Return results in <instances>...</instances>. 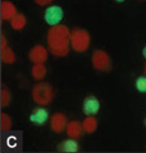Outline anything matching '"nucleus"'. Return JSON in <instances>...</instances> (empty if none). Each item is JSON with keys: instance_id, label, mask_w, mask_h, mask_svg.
<instances>
[{"instance_id": "6", "label": "nucleus", "mask_w": 146, "mask_h": 153, "mask_svg": "<svg viewBox=\"0 0 146 153\" xmlns=\"http://www.w3.org/2000/svg\"><path fill=\"white\" fill-rule=\"evenodd\" d=\"M48 52L49 49H47L46 47L40 45V44H37L29 50L28 58L31 63L34 64H39V63H46L48 59Z\"/></svg>"}, {"instance_id": "8", "label": "nucleus", "mask_w": 146, "mask_h": 153, "mask_svg": "<svg viewBox=\"0 0 146 153\" xmlns=\"http://www.w3.org/2000/svg\"><path fill=\"white\" fill-rule=\"evenodd\" d=\"M82 108H83V113L86 116H94L100 111V100L94 95H88L85 98Z\"/></svg>"}, {"instance_id": "19", "label": "nucleus", "mask_w": 146, "mask_h": 153, "mask_svg": "<svg viewBox=\"0 0 146 153\" xmlns=\"http://www.w3.org/2000/svg\"><path fill=\"white\" fill-rule=\"evenodd\" d=\"M135 85H136V89L140 93H146V75L139 76L135 82Z\"/></svg>"}, {"instance_id": "12", "label": "nucleus", "mask_w": 146, "mask_h": 153, "mask_svg": "<svg viewBox=\"0 0 146 153\" xmlns=\"http://www.w3.org/2000/svg\"><path fill=\"white\" fill-rule=\"evenodd\" d=\"M78 148L79 147H78L77 139H73V138H68L58 144V151L63 153H74L78 151Z\"/></svg>"}, {"instance_id": "17", "label": "nucleus", "mask_w": 146, "mask_h": 153, "mask_svg": "<svg viewBox=\"0 0 146 153\" xmlns=\"http://www.w3.org/2000/svg\"><path fill=\"white\" fill-rule=\"evenodd\" d=\"M11 102V94L9 92V89L5 85L1 87V91H0V105L1 108H6Z\"/></svg>"}, {"instance_id": "5", "label": "nucleus", "mask_w": 146, "mask_h": 153, "mask_svg": "<svg viewBox=\"0 0 146 153\" xmlns=\"http://www.w3.org/2000/svg\"><path fill=\"white\" fill-rule=\"evenodd\" d=\"M63 19V10L58 5H50L44 13V20L48 25H58Z\"/></svg>"}, {"instance_id": "23", "label": "nucleus", "mask_w": 146, "mask_h": 153, "mask_svg": "<svg viewBox=\"0 0 146 153\" xmlns=\"http://www.w3.org/2000/svg\"><path fill=\"white\" fill-rule=\"evenodd\" d=\"M144 75H146V63H145V65H144Z\"/></svg>"}, {"instance_id": "2", "label": "nucleus", "mask_w": 146, "mask_h": 153, "mask_svg": "<svg viewBox=\"0 0 146 153\" xmlns=\"http://www.w3.org/2000/svg\"><path fill=\"white\" fill-rule=\"evenodd\" d=\"M31 98L38 105H48L54 99V91L52 84L47 82H39L31 89Z\"/></svg>"}, {"instance_id": "18", "label": "nucleus", "mask_w": 146, "mask_h": 153, "mask_svg": "<svg viewBox=\"0 0 146 153\" xmlns=\"http://www.w3.org/2000/svg\"><path fill=\"white\" fill-rule=\"evenodd\" d=\"M11 118L6 113L0 114V129L1 132H8L11 128Z\"/></svg>"}, {"instance_id": "3", "label": "nucleus", "mask_w": 146, "mask_h": 153, "mask_svg": "<svg viewBox=\"0 0 146 153\" xmlns=\"http://www.w3.org/2000/svg\"><path fill=\"white\" fill-rule=\"evenodd\" d=\"M91 35L86 29L74 28L71 31V48L77 53H85L90 48Z\"/></svg>"}, {"instance_id": "16", "label": "nucleus", "mask_w": 146, "mask_h": 153, "mask_svg": "<svg viewBox=\"0 0 146 153\" xmlns=\"http://www.w3.org/2000/svg\"><path fill=\"white\" fill-rule=\"evenodd\" d=\"M0 59H1V62L4 63V64H13V63L15 62V59H16L14 50H13L11 48H9V47L1 49V53H0Z\"/></svg>"}, {"instance_id": "21", "label": "nucleus", "mask_w": 146, "mask_h": 153, "mask_svg": "<svg viewBox=\"0 0 146 153\" xmlns=\"http://www.w3.org/2000/svg\"><path fill=\"white\" fill-rule=\"evenodd\" d=\"M6 47H8V40H6V36L1 34V36H0V49H4Z\"/></svg>"}, {"instance_id": "1", "label": "nucleus", "mask_w": 146, "mask_h": 153, "mask_svg": "<svg viewBox=\"0 0 146 153\" xmlns=\"http://www.w3.org/2000/svg\"><path fill=\"white\" fill-rule=\"evenodd\" d=\"M47 45L54 56L63 58L71 50V30L67 25H53L47 34Z\"/></svg>"}, {"instance_id": "14", "label": "nucleus", "mask_w": 146, "mask_h": 153, "mask_svg": "<svg viewBox=\"0 0 146 153\" xmlns=\"http://www.w3.org/2000/svg\"><path fill=\"white\" fill-rule=\"evenodd\" d=\"M97 126H98V122L97 119L94 118V116H87L83 122H82V127H83V131L88 134H91V133L96 132L97 129Z\"/></svg>"}, {"instance_id": "22", "label": "nucleus", "mask_w": 146, "mask_h": 153, "mask_svg": "<svg viewBox=\"0 0 146 153\" xmlns=\"http://www.w3.org/2000/svg\"><path fill=\"white\" fill-rule=\"evenodd\" d=\"M142 55H144V58L146 59V45H145L144 49H142Z\"/></svg>"}, {"instance_id": "13", "label": "nucleus", "mask_w": 146, "mask_h": 153, "mask_svg": "<svg viewBox=\"0 0 146 153\" xmlns=\"http://www.w3.org/2000/svg\"><path fill=\"white\" fill-rule=\"evenodd\" d=\"M46 75H47V68L44 65V63L34 64L31 67V76H33V79L40 82L46 78Z\"/></svg>"}, {"instance_id": "7", "label": "nucleus", "mask_w": 146, "mask_h": 153, "mask_svg": "<svg viewBox=\"0 0 146 153\" xmlns=\"http://www.w3.org/2000/svg\"><path fill=\"white\" fill-rule=\"evenodd\" d=\"M67 124V117L63 113H55L50 118V129L54 133H62L63 131H66Z\"/></svg>"}, {"instance_id": "20", "label": "nucleus", "mask_w": 146, "mask_h": 153, "mask_svg": "<svg viewBox=\"0 0 146 153\" xmlns=\"http://www.w3.org/2000/svg\"><path fill=\"white\" fill-rule=\"evenodd\" d=\"M33 1L37 4V5H39V6H47L49 4H52L53 0H33Z\"/></svg>"}, {"instance_id": "9", "label": "nucleus", "mask_w": 146, "mask_h": 153, "mask_svg": "<svg viewBox=\"0 0 146 153\" xmlns=\"http://www.w3.org/2000/svg\"><path fill=\"white\" fill-rule=\"evenodd\" d=\"M16 14H18L16 6L11 1H9V0H3L1 4H0V16H1V20L10 22L11 18H14Z\"/></svg>"}, {"instance_id": "10", "label": "nucleus", "mask_w": 146, "mask_h": 153, "mask_svg": "<svg viewBox=\"0 0 146 153\" xmlns=\"http://www.w3.org/2000/svg\"><path fill=\"white\" fill-rule=\"evenodd\" d=\"M48 118H49V113L46 108H43L42 105L39 108H35L29 117L30 122L34 123L35 126H43L48 120Z\"/></svg>"}, {"instance_id": "4", "label": "nucleus", "mask_w": 146, "mask_h": 153, "mask_svg": "<svg viewBox=\"0 0 146 153\" xmlns=\"http://www.w3.org/2000/svg\"><path fill=\"white\" fill-rule=\"evenodd\" d=\"M92 65L96 71L100 72H110L112 68V60L110 58V55L107 54V52L102 49L94 50L92 54Z\"/></svg>"}, {"instance_id": "24", "label": "nucleus", "mask_w": 146, "mask_h": 153, "mask_svg": "<svg viewBox=\"0 0 146 153\" xmlns=\"http://www.w3.org/2000/svg\"><path fill=\"white\" fill-rule=\"evenodd\" d=\"M115 1H117V3H122V1H125V0H115Z\"/></svg>"}, {"instance_id": "15", "label": "nucleus", "mask_w": 146, "mask_h": 153, "mask_svg": "<svg viewBox=\"0 0 146 153\" xmlns=\"http://www.w3.org/2000/svg\"><path fill=\"white\" fill-rule=\"evenodd\" d=\"M9 23H10L11 29H14V30H22L25 27V25H27V18H25V15L22 14V13H18V14L14 18H11V20Z\"/></svg>"}, {"instance_id": "11", "label": "nucleus", "mask_w": 146, "mask_h": 153, "mask_svg": "<svg viewBox=\"0 0 146 153\" xmlns=\"http://www.w3.org/2000/svg\"><path fill=\"white\" fill-rule=\"evenodd\" d=\"M83 132L85 131H83V127H82V122H79V120H71V122H68L66 133L69 138L78 139L82 137Z\"/></svg>"}, {"instance_id": "25", "label": "nucleus", "mask_w": 146, "mask_h": 153, "mask_svg": "<svg viewBox=\"0 0 146 153\" xmlns=\"http://www.w3.org/2000/svg\"><path fill=\"white\" fill-rule=\"evenodd\" d=\"M145 126H146V118H145Z\"/></svg>"}]
</instances>
